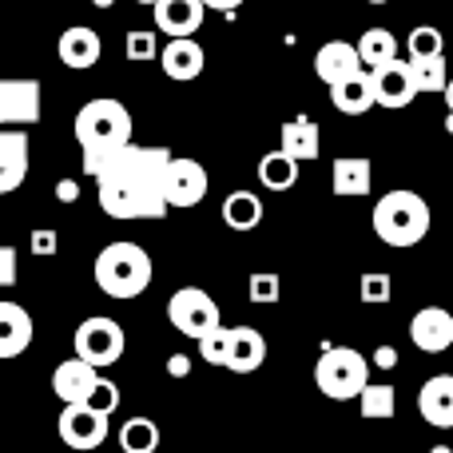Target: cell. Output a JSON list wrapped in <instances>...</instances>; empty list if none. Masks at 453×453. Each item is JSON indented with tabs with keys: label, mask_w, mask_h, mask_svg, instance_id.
<instances>
[{
	"label": "cell",
	"mask_w": 453,
	"mask_h": 453,
	"mask_svg": "<svg viewBox=\"0 0 453 453\" xmlns=\"http://www.w3.org/2000/svg\"><path fill=\"white\" fill-rule=\"evenodd\" d=\"M56 199H64V203H76V199H80L76 180H60V183H56Z\"/></svg>",
	"instance_id": "obj_41"
},
{
	"label": "cell",
	"mask_w": 453,
	"mask_h": 453,
	"mask_svg": "<svg viewBox=\"0 0 453 453\" xmlns=\"http://www.w3.org/2000/svg\"><path fill=\"white\" fill-rule=\"evenodd\" d=\"M266 362V338L255 326H231V354H226V370L234 374H255Z\"/></svg>",
	"instance_id": "obj_23"
},
{
	"label": "cell",
	"mask_w": 453,
	"mask_h": 453,
	"mask_svg": "<svg viewBox=\"0 0 453 453\" xmlns=\"http://www.w3.org/2000/svg\"><path fill=\"white\" fill-rule=\"evenodd\" d=\"M207 56L203 48L196 44V36L188 40H167V48L159 52V68H164L167 80H180V84H188V80H196L199 72H203Z\"/></svg>",
	"instance_id": "obj_22"
},
{
	"label": "cell",
	"mask_w": 453,
	"mask_h": 453,
	"mask_svg": "<svg viewBox=\"0 0 453 453\" xmlns=\"http://www.w3.org/2000/svg\"><path fill=\"white\" fill-rule=\"evenodd\" d=\"M72 346H76V358L80 362L104 370V366H116V362L124 358L127 338H124V326H119L116 319H108V314H92V319H84L76 326Z\"/></svg>",
	"instance_id": "obj_6"
},
{
	"label": "cell",
	"mask_w": 453,
	"mask_h": 453,
	"mask_svg": "<svg viewBox=\"0 0 453 453\" xmlns=\"http://www.w3.org/2000/svg\"><path fill=\"white\" fill-rule=\"evenodd\" d=\"M358 398H362V418H370V422L394 418V410H398V394H394V386H386V382H370Z\"/></svg>",
	"instance_id": "obj_29"
},
{
	"label": "cell",
	"mask_w": 453,
	"mask_h": 453,
	"mask_svg": "<svg viewBox=\"0 0 453 453\" xmlns=\"http://www.w3.org/2000/svg\"><path fill=\"white\" fill-rule=\"evenodd\" d=\"M418 414L438 430H453V374H434L418 390Z\"/></svg>",
	"instance_id": "obj_19"
},
{
	"label": "cell",
	"mask_w": 453,
	"mask_h": 453,
	"mask_svg": "<svg viewBox=\"0 0 453 453\" xmlns=\"http://www.w3.org/2000/svg\"><path fill=\"white\" fill-rule=\"evenodd\" d=\"M119 449L124 453H156L159 449V426L151 418H127L119 426Z\"/></svg>",
	"instance_id": "obj_28"
},
{
	"label": "cell",
	"mask_w": 453,
	"mask_h": 453,
	"mask_svg": "<svg viewBox=\"0 0 453 453\" xmlns=\"http://www.w3.org/2000/svg\"><path fill=\"white\" fill-rule=\"evenodd\" d=\"M28 175V132L0 127V196H12Z\"/></svg>",
	"instance_id": "obj_13"
},
{
	"label": "cell",
	"mask_w": 453,
	"mask_h": 453,
	"mask_svg": "<svg viewBox=\"0 0 453 453\" xmlns=\"http://www.w3.org/2000/svg\"><path fill=\"white\" fill-rule=\"evenodd\" d=\"M422 4H430V0H422Z\"/></svg>",
	"instance_id": "obj_49"
},
{
	"label": "cell",
	"mask_w": 453,
	"mask_h": 453,
	"mask_svg": "<svg viewBox=\"0 0 453 453\" xmlns=\"http://www.w3.org/2000/svg\"><path fill=\"white\" fill-rule=\"evenodd\" d=\"M32 334H36V326H32V314L24 311L20 303H0V358H16V354H24L32 346Z\"/></svg>",
	"instance_id": "obj_20"
},
{
	"label": "cell",
	"mask_w": 453,
	"mask_h": 453,
	"mask_svg": "<svg viewBox=\"0 0 453 453\" xmlns=\"http://www.w3.org/2000/svg\"><path fill=\"white\" fill-rule=\"evenodd\" d=\"M56 56H60L64 68L72 72H88L100 64L104 56V40L96 28H88V24H76V28H68L60 36V44H56Z\"/></svg>",
	"instance_id": "obj_16"
},
{
	"label": "cell",
	"mask_w": 453,
	"mask_h": 453,
	"mask_svg": "<svg viewBox=\"0 0 453 453\" xmlns=\"http://www.w3.org/2000/svg\"><path fill=\"white\" fill-rule=\"evenodd\" d=\"M242 0H203V8H211V12H234Z\"/></svg>",
	"instance_id": "obj_42"
},
{
	"label": "cell",
	"mask_w": 453,
	"mask_h": 453,
	"mask_svg": "<svg viewBox=\"0 0 453 453\" xmlns=\"http://www.w3.org/2000/svg\"><path fill=\"white\" fill-rule=\"evenodd\" d=\"M406 453H410V449H406Z\"/></svg>",
	"instance_id": "obj_50"
},
{
	"label": "cell",
	"mask_w": 453,
	"mask_h": 453,
	"mask_svg": "<svg viewBox=\"0 0 453 453\" xmlns=\"http://www.w3.org/2000/svg\"><path fill=\"white\" fill-rule=\"evenodd\" d=\"M441 100H446V108L453 111V76L446 80V88H441Z\"/></svg>",
	"instance_id": "obj_43"
},
{
	"label": "cell",
	"mask_w": 453,
	"mask_h": 453,
	"mask_svg": "<svg viewBox=\"0 0 453 453\" xmlns=\"http://www.w3.org/2000/svg\"><path fill=\"white\" fill-rule=\"evenodd\" d=\"M279 151L290 156L295 164H311V159L322 156V135H319V124L311 116H298L290 124H282L279 132Z\"/></svg>",
	"instance_id": "obj_21"
},
{
	"label": "cell",
	"mask_w": 453,
	"mask_h": 453,
	"mask_svg": "<svg viewBox=\"0 0 453 453\" xmlns=\"http://www.w3.org/2000/svg\"><path fill=\"white\" fill-rule=\"evenodd\" d=\"M406 48H410V60H434V56L446 52V36H441L434 24H418V28L410 32Z\"/></svg>",
	"instance_id": "obj_31"
},
{
	"label": "cell",
	"mask_w": 453,
	"mask_h": 453,
	"mask_svg": "<svg viewBox=\"0 0 453 453\" xmlns=\"http://www.w3.org/2000/svg\"><path fill=\"white\" fill-rule=\"evenodd\" d=\"M374 188V164L366 156H342L334 159L330 167V191L338 199H358V196H370Z\"/></svg>",
	"instance_id": "obj_18"
},
{
	"label": "cell",
	"mask_w": 453,
	"mask_h": 453,
	"mask_svg": "<svg viewBox=\"0 0 453 453\" xmlns=\"http://www.w3.org/2000/svg\"><path fill=\"white\" fill-rule=\"evenodd\" d=\"M430 453H453V449H449V446H434Z\"/></svg>",
	"instance_id": "obj_46"
},
{
	"label": "cell",
	"mask_w": 453,
	"mask_h": 453,
	"mask_svg": "<svg viewBox=\"0 0 453 453\" xmlns=\"http://www.w3.org/2000/svg\"><path fill=\"white\" fill-rule=\"evenodd\" d=\"M247 295H250V303H258V306L279 303L282 298V279L274 271H255L250 274V282H247Z\"/></svg>",
	"instance_id": "obj_32"
},
{
	"label": "cell",
	"mask_w": 453,
	"mask_h": 453,
	"mask_svg": "<svg viewBox=\"0 0 453 453\" xmlns=\"http://www.w3.org/2000/svg\"><path fill=\"white\" fill-rule=\"evenodd\" d=\"M358 72H366V68H362L358 48H354L350 40H330V44H322L319 52H314V76L326 88L342 84V80L358 76Z\"/></svg>",
	"instance_id": "obj_14"
},
{
	"label": "cell",
	"mask_w": 453,
	"mask_h": 453,
	"mask_svg": "<svg viewBox=\"0 0 453 453\" xmlns=\"http://www.w3.org/2000/svg\"><path fill=\"white\" fill-rule=\"evenodd\" d=\"M370 223H374V234L386 247H418V242L430 234L434 215H430V203H426L418 191L394 188L374 203Z\"/></svg>",
	"instance_id": "obj_3"
},
{
	"label": "cell",
	"mask_w": 453,
	"mask_h": 453,
	"mask_svg": "<svg viewBox=\"0 0 453 453\" xmlns=\"http://www.w3.org/2000/svg\"><path fill=\"white\" fill-rule=\"evenodd\" d=\"M410 342L422 354H446L453 346V314L446 306H422L410 319Z\"/></svg>",
	"instance_id": "obj_12"
},
{
	"label": "cell",
	"mask_w": 453,
	"mask_h": 453,
	"mask_svg": "<svg viewBox=\"0 0 453 453\" xmlns=\"http://www.w3.org/2000/svg\"><path fill=\"white\" fill-rule=\"evenodd\" d=\"M56 430L68 449H100L108 441V418L88 406H64Z\"/></svg>",
	"instance_id": "obj_10"
},
{
	"label": "cell",
	"mask_w": 453,
	"mask_h": 453,
	"mask_svg": "<svg viewBox=\"0 0 453 453\" xmlns=\"http://www.w3.org/2000/svg\"><path fill=\"white\" fill-rule=\"evenodd\" d=\"M151 255L140 242H108V247L96 255V287L108 298H140L151 287Z\"/></svg>",
	"instance_id": "obj_4"
},
{
	"label": "cell",
	"mask_w": 453,
	"mask_h": 453,
	"mask_svg": "<svg viewBox=\"0 0 453 453\" xmlns=\"http://www.w3.org/2000/svg\"><path fill=\"white\" fill-rule=\"evenodd\" d=\"M124 52H127V60H156V32H148V28L127 32Z\"/></svg>",
	"instance_id": "obj_36"
},
{
	"label": "cell",
	"mask_w": 453,
	"mask_h": 453,
	"mask_svg": "<svg viewBox=\"0 0 453 453\" xmlns=\"http://www.w3.org/2000/svg\"><path fill=\"white\" fill-rule=\"evenodd\" d=\"M374 366L394 370V366H398V350H394V346H378V350H374Z\"/></svg>",
	"instance_id": "obj_40"
},
{
	"label": "cell",
	"mask_w": 453,
	"mask_h": 453,
	"mask_svg": "<svg viewBox=\"0 0 453 453\" xmlns=\"http://www.w3.org/2000/svg\"><path fill=\"white\" fill-rule=\"evenodd\" d=\"M223 223L231 231H255L263 223V199L255 191H231L223 199Z\"/></svg>",
	"instance_id": "obj_25"
},
{
	"label": "cell",
	"mask_w": 453,
	"mask_h": 453,
	"mask_svg": "<svg viewBox=\"0 0 453 453\" xmlns=\"http://www.w3.org/2000/svg\"><path fill=\"white\" fill-rule=\"evenodd\" d=\"M72 132H76V143H80V151H84V172L96 180V175L104 172V164H108L119 148L132 143V111L119 100H108V96H104V100H88L84 108L76 111Z\"/></svg>",
	"instance_id": "obj_2"
},
{
	"label": "cell",
	"mask_w": 453,
	"mask_h": 453,
	"mask_svg": "<svg viewBox=\"0 0 453 453\" xmlns=\"http://www.w3.org/2000/svg\"><path fill=\"white\" fill-rule=\"evenodd\" d=\"M167 319H172V326L180 330V334H188V338H203L207 330H215V326H223V319H219V303H215L207 290H199V287H183V290H175L172 298H167Z\"/></svg>",
	"instance_id": "obj_7"
},
{
	"label": "cell",
	"mask_w": 453,
	"mask_h": 453,
	"mask_svg": "<svg viewBox=\"0 0 453 453\" xmlns=\"http://www.w3.org/2000/svg\"><path fill=\"white\" fill-rule=\"evenodd\" d=\"M446 132L453 135V111H449V116H446Z\"/></svg>",
	"instance_id": "obj_45"
},
{
	"label": "cell",
	"mask_w": 453,
	"mask_h": 453,
	"mask_svg": "<svg viewBox=\"0 0 453 453\" xmlns=\"http://www.w3.org/2000/svg\"><path fill=\"white\" fill-rule=\"evenodd\" d=\"M199 354L211 366H226V354H231V326H215L199 338Z\"/></svg>",
	"instance_id": "obj_33"
},
{
	"label": "cell",
	"mask_w": 453,
	"mask_h": 453,
	"mask_svg": "<svg viewBox=\"0 0 453 453\" xmlns=\"http://www.w3.org/2000/svg\"><path fill=\"white\" fill-rule=\"evenodd\" d=\"M258 183L266 191H290L298 183V164L290 156H282V151H266L258 159Z\"/></svg>",
	"instance_id": "obj_27"
},
{
	"label": "cell",
	"mask_w": 453,
	"mask_h": 453,
	"mask_svg": "<svg viewBox=\"0 0 453 453\" xmlns=\"http://www.w3.org/2000/svg\"><path fill=\"white\" fill-rule=\"evenodd\" d=\"M330 104H334L342 116H366L374 108V84H370V72L342 80V84L330 88Z\"/></svg>",
	"instance_id": "obj_24"
},
{
	"label": "cell",
	"mask_w": 453,
	"mask_h": 453,
	"mask_svg": "<svg viewBox=\"0 0 453 453\" xmlns=\"http://www.w3.org/2000/svg\"><path fill=\"white\" fill-rule=\"evenodd\" d=\"M40 111H44V92H40V80H0V127H24L36 124Z\"/></svg>",
	"instance_id": "obj_9"
},
{
	"label": "cell",
	"mask_w": 453,
	"mask_h": 453,
	"mask_svg": "<svg viewBox=\"0 0 453 453\" xmlns=\"http://www.w3.org/2000/svg\"><path fill=\"white\" fill-rule=\"evenodd\" d=\"M370 84H374V108H386V111H402L418 100V88L410 80V68L406 60H390L382 68L370 72Z\"/></svg>",
	"instance_id": "obj_11"
},
{
	"label": "cell",
	"mask_w": 453,
	"mask_h": 453,
	"mask_svg": "<svg viewBox=\"0 0 453 453\" xmlns=\"http://www.w3.org/2000/svg\"><path fill=\"white\" fill-rule=\"evenodd\" d=\"M92 4H96V8H111V4H116V0H92Z\"/></svg>",
	"instance_id": "obj_44"
},
{
	"label": "cell",
	"mask_w": 453,
	"mask_h": 453,
	"mask_svg": "<svg viewBox=\"0 0 453 453\" xmlns=\"http://www.w3.org/2000/svg\"><path fill=\"white\" fill-rule=\"evenodd\" d=\"M16 274H20V258H16V247L0 242V290L16 287Z\"/></svg>",
	"instance_id": "obj_38"
},
{
	"label": "cell",
	"mask_w": 453,
	"mask_h": 453,
	"mask_svg": "<svg viewBox=\"0 0 453 453\" xmlns=\"http://www.w3.org/2000/svg\"><path fill=\"white\" fill-rule=\"evenodd\" d=\"M394 298V279L386 271H370V274H362V303H370V306H382V303H390Z\"/></svg>",
	"instance_id": "obj_34"
},
{
	"label": "cell",
	"mask_w": 453,
	"mask_h": 453,
	"mask_svg": "<svg viewBox=\"0 0 453 453\" xmlns=\"http://www.w3.org/2000/svg\"><path fill=\"white\" fill-rule=\"evenodd\" d=\"M135 4H148V8H156V0H135Z\"/></svg>",
	"instance_id": "obj_47"
},
{
	"label": "cell",
	"mask_w": 453,
	"mask_h": 453,
	"mask_svg": "<svg viewBox=\"0 0 453 453\" xmlns=\"http://www.w3.org/2000/svg\"><path fill=\"white\" fill-rule=\"evenodd\" d=\"M84 406L96 410V414H104V418H111L116 414V406H119V386L108 382V378H100V382L92 386V394H88Z\"/></svg>",
	"instance_id": "obj_35"
},
{
	"label": "cell",
	"mask_w": 453,
	"mask_h": 453,
	"mask_svg": "<svg viewBox=\"0 0 453 453\" xmlns=\"http://www.w3.org/2000/svg\"><path fill=\"white\" fill-rule=\"evenodd\" d=\"M354 48H358V60H362V68H366V72H374V68H382V64L398 60V36H394V32H386V28L362 32V40Z\"/></svg>",
	"instance_id": "obj_26"
},
{
	"label": "cell",
	"mask_w": 453,
	"mask_h": 453,
	"mask_svg": "<svg viewBox=\"0 0 453 453\" xmlns=\"http://www.w3.org/2000/svg\"><path fill=\"white\" fill-rule=\"evenodd\" d=\"M366 4H386V0H366Z\"/></svg>",
	"instance_id": "obj_48"
},
{
	"label": "cell",
	"mask_w": 453,
	"mask_h": 453,
	"mask_svg": "<svg viewBox=\"0 0 453 453\" xmlns=\"http://www.w3.org/2000/svg\"><path fill=\"white\" fill-rule=\"evenodd\" d=\"M172 164L167 148L127 143L96 175V196L111 219H164V172Z\"/></svg>",
	"instance_id": "obj_1"
},
{
	"label": "cell",
	"mask_w": 453,
	"mask_h": 453,
	"mask_svg": "<svg viewBox=\"0 0 453 453\" xmlns=\"http://www.w3.org/2000/svg\"><path fill=\"white\" fill-rule=\"evenodd\" d=\"M28 250H32V255H40V258L56 255V250H60V234L48 231V226H40V231L28 234Z\"/></svg>",
	"instance_id": "obj_37"
},
{
	"label": "cell",
	"mask_w": 453,
	"mask_h": 453,
	"mask_svg": "<svg viewBox=\"0 0 453 453\" xmlns=\"http://www.w3.org/2000/svg\"><path fill=\"white\" fill-rule=\"evenodd\" d=\"M203 0H156V28L172 40H188L203 28Z\"/></svg>",
	"instance_id": "obj_15"
},
{
	"label": "cell",
	"mask_w": 453,
	"mask_h": 453,
	"mask_svg": "<svg viewBox=\"0 0 453 453\" xmlns=\"http://www.w3.org/2000/svg\"><path fill=\"white\" fill-rule=\"evenodd\" d=\"M406 68H410V80H414L418 92H441L449 80L446 56H434V60H406Z\"/></svg>",
	"instance_id": "obj_30"
},
{
	"label": "cell",
	"mask_w": 453,
	"mask_h": 453,
	"mask_svg": "<svg viewBox=\"0 0 453 453\" xmlns=\"http://www.w3.org/2000/svg\"><path fill=\"white\" fill-rule=\"evenodd\" d=\"M207 188H211V180H207V167L199 164V159L172 156V164H167V172H164V203H167V211H172V207H180V211L199 207L207 199Z\"/></svg>",
	"instance_id": "obj_8"
},
{
	"label": "cell",
	"mask_w": 453,
	"mask_h": 453,
	"mask_svg": "<svg viewBox=\"0 0 453 453\" xmlns=\"http://www.w3.org/2000/svg\"><path fill=\"white\" fill-rule=\"evenodd\" d=\"M167 374H172V378H188L191 374L188 354H172V358H167Z\"/></svg>",
	"instance_id": "obj_39"
},
{
	"label": "cell",
	"mask_w": 453,
	"mask_h": 453,
	"mask_svg": "<svg viewBox=\"0 0 453 453\" xmlns=\"http://www.w3.org/2000/svg\"><path fill=\"white\" fill-rule=\"evenodd\" d=\"M96 382H100V370L88 366V362H80V358H68V362H60V366H56L52 394L64 402V406H84Z\"/></svg>",
	"instance_id": "obj_17"
},
{
	"label": "cell",
	"mask_w": 453,
	"mask_h": 453,
	"mask_svg": "<svg viewBox=\"0 0 453 453\" xmlns=\"http://www.w3.org/2000/svg\"><path fill=\"white\" fill-rule=\"evenodd\" d=\"M314 386L330 402H354L370 386V362L350 346H330L314 362Z\"/></svg>",
	"instance_id": "obj_5"
}]
</instances>
